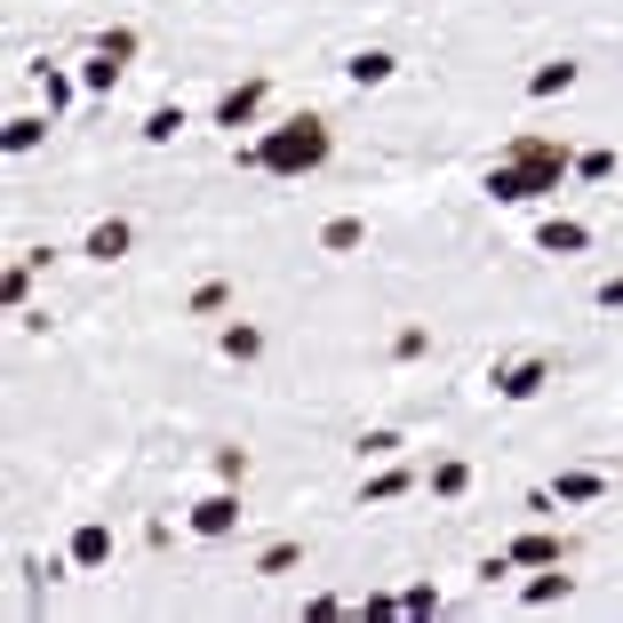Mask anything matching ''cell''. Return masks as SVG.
Segmentation results:
<instances>
[{
	"instance_id": "4fadbf2b",
	"label": "cell",
	"mask_w": 623,
	"mask_h": 623,
	"mask_svg": "<svg viewBox=\"0 0 623 623\" xmlns=\"http://www.w3.org/2000/svg\"><path fill=\"white\" fill-rule=\"evenodd\" d=\"M136 136H145V145H177V136H184V104H152Z\"/></svg>"
},
{
	"instance_id": "2e32d148",
	"label": "cell",
	"mask_w": 623,
	"mask_h": 623,
	"mask_svg": "<svg viewBox=\"0 0 623 623\" xmlns=\"http://www.w3.org/2000/svg\"><path fill=\"white\" fill-rule=\"evenodd\" d=\"M576 88V64L560 56V64H536V73H528V96H568Z\"/></svg>"
},
{
	"instance_id": "7402d4cb",
	"label": "cell",
	"mask_w": 623,
	"mask_h": 623,
	"mask_svg": "<svg viewBox=\"0 0 623 623\" xmlns=\"http://www.w3.org/2000/svg\"><path fill=\"white\" fill-rule=\"evenodd\" d=\"M296 560H304V543H264L256 551V576H288Z\"/></svg>"
},
{
	"instance_id": "d6986e66",
	"label": "cell",
	"mask_w": 623,
	"mask_h": 623,
	"mask_svg": "<svg viewBox=\"0 0 623 623\" xmlns=\"http://www.w3.org/2000/svg\"><path fill=\"white\" fill-rule=\"evenodd\" d=\"M224 360H264V328L232 320V328H224Z\"/></svg>"
},
{
	"instance_id": "ba28073f",
	"label": "cell",
	"mask_w": 623,
	"mask_h": 623,
	"mask_svg": "<svg viewBox=\"0 0 623 623\" xmlns=\"http://www.w3.org/2000/svg\"><path fill=\"white\" fill-rule=\"evenodd\" d=\"M400 73V56L392 49H360V56H344V81H352V88H384Z\"/></svg>"
},
{
	"instance_id": "7c38bea8",
	"label": "cell",
	"mask_w": 623,
	"mask_h": 623,
	"mask_svg": "<svg viewBox=\"0 0 623 623\" xmlns=\"http://www.w3.org/2000/svg\"><path fill=\"white\" fill-rule=\"evenodd\" d=\"M120 73H128L120 56H104V49H88V64H81V88H88V96H113V88H120Z\"/></svg>"
},
{
	"instance_id": "4316f807",
	"label": "cell",
	"mask_w": 623,
	"mask_h": 623,
	"mask_svg": "<svg viewBox=\"0 0 623 623\" xmlns=\"http://www.w3.org/2000/svg\"><path fill=\"white\" fill-rule=\"evenodd\" d=\"M400 447H408L400 432H368V440H360V456H376V464H392V456H400Z\"/></svg>"
},
{
	"instance_id": "ffe728a7",
	"label": "cell",
	"mask_w": 623,
	"mask_h": 623,
	"mask_svg": "<svg viewBox=\"0 0 623 623\" xmlns=\"http://www.w3.org/2000/svg\"><path fill=\"white\" fill-rule=\"evenodd\" d=\"M464 488H472V464L464 456H440L432 464V496H464Z\"/></svg>"
},
{
	"instance_id": "603a6c76",
	"label": "cell",
	"mask_w": 623,
	"mask_h": 623,
	"mask_svg": "<svg viewBox=\"0 0 623 623\" xmlns=\"http://www.w3.org/2000/svg\"><path fill=\"white\" fill-rule=\"evenodd\" d=\"M560 504H600V472H560Z\"/></svg>"
},
{
	"instance_id": "9c48e42d",
	"label": "cell",
	"mask_w": 623,
	"mask_h": 623,
	"mask_svg": "<svg viewBox=\"0 0 623 623\" xmlns=\"http://www.w3.org/2000/svg\"><path fill=\"white\" fill-rule=\"evenodd\" d=\"M128 240H136L128 217H104V224L88 232V249H81V256H88V264H113V256H128Z\"/></svg>"
},
{
	"instance_id": "6da1fadb",
	"label": "cell",
	"mask_w": 623,
	"mask_h": 623,
	"mask_svg": "<svg viewBox=\"0 0 623 623\" xmlns=\"http://www.w3.org/2000/svg\"><path fill=\"white\" fill-rule=\"evenodd\" d=\"M328 152H336L328 120L320 113H296L281 128H264L256 145L240 152V168H264V177H312V168H328Z\"/></svg>"
},
{
	"instance_id": "e0dca14e",
	"label": "cell",
	"mask_w": 623,
	"mask_h": 623,
	"mask_svg": "<svg viewBox=\"0 0 623 623\" xmlns=\"http://www.w3.org/2000/svg\"><path fill=\"white\" fill-rule=\"evenodd\" d=\"M41 136H49V120H32V113H17L9 128H0V152H32V145H41Z\"/></svg>"
},
{
	"instance_id": "277c9868",
	"label": "cell",
	"mask_w": 623,
	"mask_h": 623,
	"mask_svg": "<svg viewBox=\"0 0 623 623\" xmlns=\"http://www.w3.org/2000/svg\"><path fill=\"white\" fill-rule=\"evenodd\" d=\"M264 96H272L264 81H240V88H224V96H217V128H249V120L264 113Z\"/></svg>"
},
{
	"instance_id": "30bf717a",
	"label": "cell",
	"mask_w": 623,
	"mask_h": 623,
	"mask_svg": "<svg viewBox=\"0 0 623 623\" xmlns=\"http://www.w3.org/2000/svg\"><path fill=\"white\" fill-rule=\"evenodd\" d=\"M49 264V249H24L9 272H0V304H9V312H24V296H32V272H41Z\"/></svg>"
},
{
	"instance_id": "8992f818",
	"label": "cell",
	"mask_w": 623,
	"mask_h": 623,
	"mask_svg": "<svg viewBox=\"0 0 623 623\" xmlns=\"http://www.w3.org/2000/svg\"><path fill=\"white\" fill-rule=\"evenodd\" d=\"M504 551H511V568H551V560H568V543L551 536V528H528V536H511Z\"/></svg>"
},
{
	"instance_id": "83f0119b",
	"label": "cell",
	"mask_w": 623,
	"mask_h": 623,
	"mask_svg": "<svg viewBox=\"0 0 623 623\" xmlns=\"http://www.w3.org/2000/svg\"><path fill=\"white\" fill-rule=\"evenodd\" d=\"M217 479L232 488V479H249V447H217Z\"/></svg>"
},
{
	"instance_id": "ac0fdd59",
	"label": "cell",
	"mask_w": 623,
	"mask_h": 623,
	"mask_svg": "<svg viewBox=\"0 0 623 623\" xmlns=\"http://www.w3.org/2000/svg\"><path fill=\"white\" fill-rule=\"evenodd\" d=\"M360 240H368V224H360V217H336V224L320 232V249H328V256H352Z\"/></svg>"
},
{
	"instance_id": "7a4b0ae2",
	"label": "cell",
	"mask_w": 623,
	"mask_h": 623,
	"mask_svg": "<svg viewBox=\"0 0 623 623\" xmlns=\"http://www.w3.org/2000/svg\"><path fill=\"white\" fill-rule=\"evenodd\" d=\"M568 168H576V160L551 145V136H511V145L488 160V192H496V200H536V192H560Z\"/></svg>"
},
{
	"instance_id": "cb8c5ba5",
	"label": "cell",
	"mask_w": 623,
	"mask_h": 623,
	"mask_svg": "<svg viewBox=\"0 0 623 623\" xmlns=\"http://www.w3.org/2000/svg\"><path fill=\"white\" fill-rule=\"evenodd\" d=\"M576 177L583 184H608L615 177V152H576Z\"/></svg>"
},
{
	"instance_id": "5b68a950",
	"label": "cell",
	"mask_w": 623,
	"mask_h": 623,
	"mask_svg": "<svg viewBox=\"0 0 623 623\" xmlns=\"http://www.w3.org/2000/svg\"><path fill=\"white\" fill-rule=\"evenodd\" d=\"M536 249H543V256H583V249H592V232H583L576 217H543V224H536Z\"/></svg>"
},
{
	"instance_id": "484cf974",
	"label": "cell",
	"mask_w": 623,
	"mask_h": 623,
	"mask_svg": "<svg viewBox=\"0 0 623 623\" xmlns=\"http://www.w3.org/2000/svg\"><path fill=\"white\" fill-rule=\"evenodd\" d=\"M224 304H232L224 281H200V288H192V312H200V320H208V312H224Z\"/></svg>"
},
{
	"instance_id": "44dd1931",
	"label": "cell",
	"mask_w": 623,
	"mask_h": 623,
	"mask_svg": "<svg viewBox=\"0 0 623 623\" xmlns=\"http://www.w3.org/2000/svg\"><path fill=\"white\" fill-rule=\"evenodd\" d=\"M32 81H41V96H49V120L64 113V104H73V81H64L56 64H32Z\"/></svg>"
},
{
	"instance_id": "8fae6325",
	"label": "cell",
	"mask_w": 623,
	"mask_h": 623,
	"mask_svg": "<svg viewBox=\"0 0 623 623\" xmlns=\"http://www.w3.org/2000/svg\"><path fill=\"white\" fill-rule=\"evenodd\" d=\"M104 560H113V528H104V519L73 528V568H104Z\"/></svg>"
},
{
	"instance_id": "4dcf8cb0",
	"label": "cell",
	"mask_w": 623,
	"mask_h": 623,
	"mask_svg": "<svg viewBox=\"0 0 623 623\" xmlns=\"http://www.w3.org/2000/svg\"><path fill=\"white\" fill-rule=\"evenodd\" d=\"M592 304H600V312H623V272H615V281H600V288H592Z\"/></svg>"
},
{
	"instance_id": "52a82bcc",
	"label": "cell",
	"mask_w": 623,
	"mask_h": 623,
	"mask_svg": "<svg viewBox=\"0 0 623 623\" xmlns=\"http://www.w3.org/2000/svg\"><path fill=\"white\" fill-rule=\"evenodd\" d=\"M232 528H240V496H200V504H192V536L217 543V536H232Z\"/></svg>"
},
{
	"instance_id": "f1b7e54d",
	"label": "cell",
	"mask_w": 623,
	"mask_h": 623,
	"mask_svg": "<svg viewBox=\"0 0 623 623\" xmlns=\"http://www.w3.org/2000/svg\"><path fill=\"white\" fill-rule=\"evenodd\" d=\"M424 344H432L424 328H400V336H392V360H424Z\"/></svg>"
},
{
	"instance_id": "f546056e",
	"label": "cell",
	"mask_w": 623,
	"mask_h": 623,
	"mask_svg": "<svg viewBox=\"0 0 623 623\" xmlns=\"http://www.w3.org/2000/svg\"><path fill=\"white\" fill-rule=\"evenodd\" d=\"M96 49H104V56H120V64H128V56H136V32H128V24H113V32H104V41H96Z\"/></svg>"
},
{
	"instance_id": "9a60e30c",
	"label": "cell",
	"mask_w": 623,
	"mask_h": 623,
	"mask_svg": "<svg viewBox=\"0 0 623 623\" xmlns=\"http://www.w3.org/2000/svg\"><path fill=\"white\" fill-rule=\"evenodd\" d=\"M568 592H576V576H560V560H551V568H543V576L528 583V608H560Z\"/></svg>"
},
{
	"instance_id": "3957f363",
	"label": "cell",
	"mask_w": 623,
	"mask_h": 623,
	"mask_svg": "<svg viewBox=\"0 0 623 623\" xmlns=\"http://www.w3.org/2000/svg\"><path fill=\"white\" fill-rule=\"evenodd\" d=\"M488 384H496V400H536V392L551 384V360H543V352H528V360H504V368L488 376Z\"/></svg>"
},
{
	"instance_id": "5bb4252c",
	"label": "cell",
	"mask_w": 623,
	"mask_h": 623,
	"mask_svg": "<svg viewBox=\"0 0 623 623\" xmlns=\"http://www.w3.org/2000/svg\"><path fill=\"white\" fill-rule=\"evenodd\" d=\"M408 488H415V472H408V464H384V472L360 488V504H392V496H408Z\"/></svg>"
},
{
	"instance_id": "d4e9b609",
	"label": "cell",
	"mask_w": 623,
	"mask_h": 623,
	"mask_svg": "<svg viewBox=\"0 0 623 623\" xmlns=\"http://www.w3.org/2000/svg\"><path fill=\"white\" fill-rule=\"evenodd\" d=\"M400 615H440V592H432V583H408V592H400Z\"/></svg>"
}]
</instances>
